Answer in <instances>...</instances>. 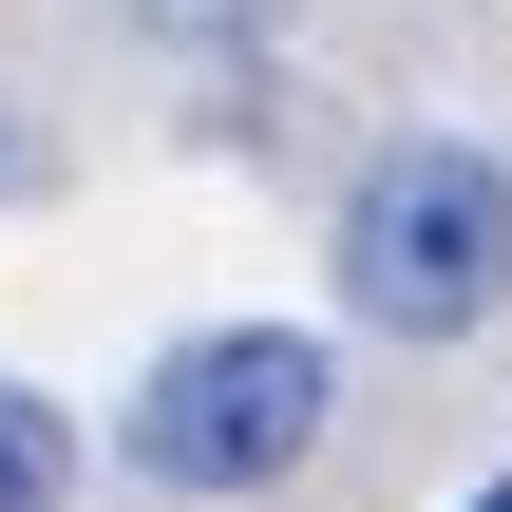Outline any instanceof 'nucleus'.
Masks as SVG:
<instances>
[{"label":"nucleus","mask_w":512,"mask_h":512,"mask_svg":"<svg viewBox=\"0 0 512 512\" xmlns=\"http://www.w3.org/2000/svg\"><path fill=\"white\" fill-rule=\"evenodd\" d=\"M114 437H133L152 494H285L342 437V342H304V323H190V342H152Z\"/></svg>","instance_id":"obj_2"},{"label":"nucleus","mask_w":512,"mask_h":512,"mask_svg":"<svg viewBox=\"0 0 512 512\" xmlns=\"http://www.w3.org/2000/svg\"><path fill=\"white\" fill-rule=\"evenodd\" d=\"M114 19H133V57H152L171 95H209V114H266L285 0H114Z\"/></svg>","instance_id":"obj_3"},{"label":"nucleus","mask_w":512,"mask_h":512,"mask_svg":"<svg viewBox=\"0 0 512 512\" xmlns=\"http://www.w3.org/2000/svg\"><path fill=\"white\" fill-rule=\"evenodd\" d=\"M38 190H57V114L0 76V209H38Z\"/></svg>","instance_id":"obj_5"},{"label":"nucleus","mask_w":512,"mask_h":512,"mask_svg":"<svg viewBox=\"0 0 512 512\" xmlns=\"http://www.w3.org/2000/svg\"><path fill=\"white\" fill-rule=\"evenodd\" d=\"M0 512H76V418L38 380H0Z\"/></svg>","instance_id":"obj_4"},{"label":"nucleus","mask_w":512,"mask_h":512,"mask_svg":"<svg viewBox=\"0 0 512 512\" xmlns=\"http://www.w3.org/2000/svg\"><path fill=\"white\" fill-rule=\"evenodd\" d=\"M323 266H342L361 342H475L512 304V152L494 133H380L342 228H323Z\"/></svg>","instance_id":"obj_1"},{"label":"nucleus","mask_w":512,"mask_h":512,"mask_svg":"<svg viewBox=\"0 0 512 512\" xmlns=\"http://www.w3.org/2000/svg\"><path fill=\"white\" fill-rule=\"evenodd\" d=\"M475 512H512V475H494V494H475Z\"/></svg>","instance_id":"obj_6"}]
</instances>
